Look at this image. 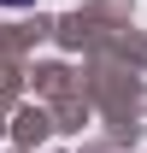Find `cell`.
<instances>
[{
    "mask_svg": "<svg viewBox=\"0 0 147 153\" xmlns=\"http://www.w3.org/2000/svg\"><path fill=\"white\" fill-rule=\"evenodd\" d=\"M0 6H36V0H0Z\"/></svg>",
    "mask_w": 147,
    "mask_h": 153,
    "instance_id": "6da1fadb",
    "label": "cell"
}]
</instances>
